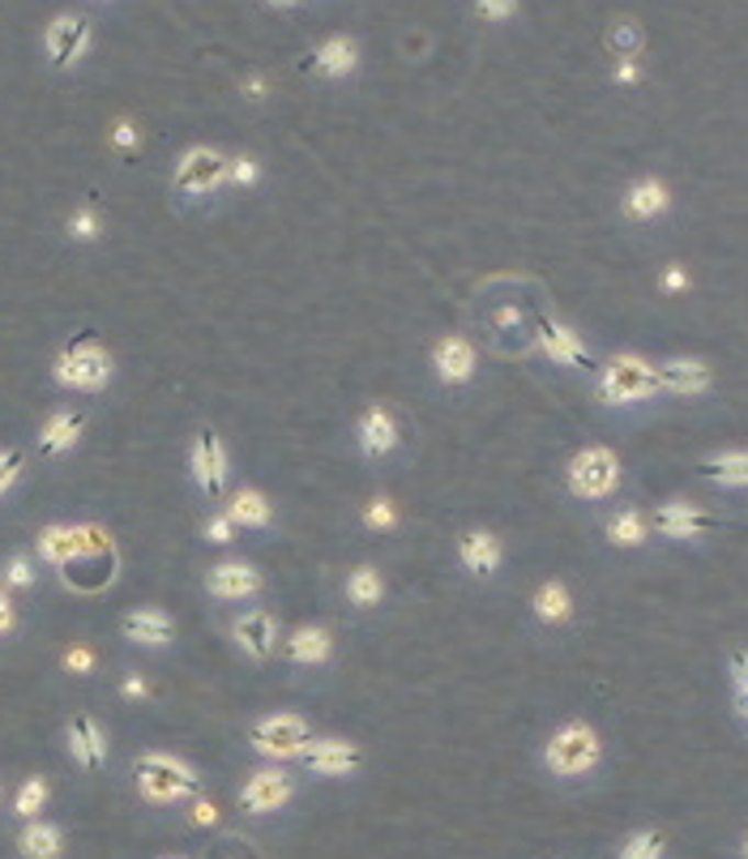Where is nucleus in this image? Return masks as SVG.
Returning <instances> with one entry per match:
<instances>
[{
	"mask_svg": "<svg viewBox=\"0 0 748 859\" xmlns=\"http://www.w3.org/2000/svg\"><path fill=\"white\" fill-rule=\"evenodd\" d=\"M133 779H137L142 800H150V804H176V800H189L198 791L193 766H185L171 752H142L133 761Z\"/></svg>",
	"mask_w": 748,
	"mask_h": 859,
	"instance_id": "obj_1",
	"label": "nucleus"
},
{
	"mask_svg": "<svg viewBox=\"0 0 748 859\" xmlns=\"http://www.w3.org/2000/svg\"><path fill=\"white\" fill-rule=\"evenodd\" d=\"M52 377H56V386H65V390L99 393L108 381H112V355L103 352L99 338L86 334V338H74L65 352L56 355Z\"/></svg>",
	"mask_w": 748,
	"mask_h": 859,
	"instance_id": "obj_2",
	"label": "nucleus"
},
{
	"mask_svg": "<svg viewBox=\"0 0 748 859\" xmlns=\"http://www.w3.org/2000/svg\"><path fill=\"white\" fill-rule=\"evenodd\" d=\"M659 393V372L655 364H646L641 355H616L603 377H599V398L607 406H629V402H646Z\"/></svg>",
	"mask_w": 748,
	"mask_h": 859,
	"instance_id": "obj_3",
	"label": "nucleus"
},
{
	"mask_svg": "<svg viewBox=\"0 0 748 859\" xmlns=\"http://www.w3.org/2000/svg\"><path fill=\"white\" fill-rule=\"evenodd\" d=\"M544 761H548L551 774H560V779H573V774L594 770V761H599V736H594V727H587V723L560 727L548 740Z\"/></svg>",
	"mask_w": 748,
	"mask_h": 859,
	"instance_id": "obj_4",
	"label": "nucleus"
},
{
	"mask_svg": "<svg viewBox=\"0 0 748 859\" xmlns=\"http://www.w3.org/2000/svg\"><path fill=\"white\" fill-rule=\"evenodd\" d=\"M227 167L232 158L214 146H193L176 158V171H171V189L185 197H205L214 193L223 180H227Z\"/></svg>",
	"mask_w": 748,
	"mask_h": 859,
	"instance_id": "obj_5",
	"label": "nucleus"
},
{
	"mask_svg": "<svg viewBox=\"0 0 748 859\" xmlns=\"http://www.w3.org/2000/svg\"><path fill=\"white\" fill-rule=\"evenodd\" d=\"M616 483H621V462H616V454L603 449V445L582 449V454L569 462V488H573L578 497H587V501L612 497Z\"/></svg>",
	"mask_w": 748,
	"mask_h": 859,
	"instance_id": "obj_6",
	"label": "nucleus"
},
{
	"mask_svg": "<svg viewBox=\"0 0 748 859\" xmlns=\"http://www.w3.org/2000/svg\"><path fill=\"white\" fill-rule=\"evenodd\" d=\"M90 43H94V26H90L86 18H78V13H60V18H52L47 31H43L47 60H52L56 69H74V65H81V56L90 52Z\"/></svg>",
	"mask_w": 748,
	"mask_h": 859,
	"instance_id": "obj_7",
	"label": "nucleus"
},
{
	"mask_svg": "<svg viewBox=\"0 0 748 859\" xmlns=\"http://www.w3.org/2000/svg\"><path fill=\"white\" fill-rule=\"evenodd\" d=\"M313 740L309 736V723L300 714H270L253 727V748L261 757H275V761H287V757H300L304 744Z\"/></svg>",
	"mask_w": 748,
	"mask_h": 859,
	"instance_id": "obj_8",
	"label": "nucleus"
},
{
	"mask_svg": "<svg viewBox=\"0 0 748 859\" xmlns=\"http://www.w3.org/2000/svg\"><path fill=\"white\" fill-rule=\"evenodd\" d=\"M189 467H193V479L205 497H219L223 483H227V445L219 440L214 428H201L198 440H193V454H189Z\"/></svg>",
	"mask_w": 748,
	"mask_h": 859,
	"instance_id": "obj_9",
	"label": "nucleus"
},
{
	"mask_svg": "<svg viewBox=\"0 0 748 859\" xmlns=\"http://www.w3.org/2000/svg\"><path fill=\"white\" fill-rule=\"evenodd\" d=\"M535 343L544 347L548 359L565 364V368H591V352L578 343V334L569 325H560L556 316L535 313Z\"/></svg>",
	"mask_w": 748,
	"mask_h": 859,
	"instance_id": "obj_10",
	"label": "nucleus"
},
{
	"mask_svg": "<svg viewBox=\"0 0 748 859\" xmlns=\"http://www.w3.org/2000/svg\"><path fill=\"white\" fill-rule=\"evenodd\" d=\"M300 757H304V766L313 774H330V779H347V774H355L364 766V752L351 740H330V736L325 740H309Z\"/></svg>",
	"mask_w": 748,
	"mask_h": 859,
	"instance_id": "obj_11",
	"label": "nucleus"
},
{
	"mask_svg": "<svg viewBox=\"0 0 748 859\" xmlns=\"http://www.w3.org/2000/svg\"><path fill=\"white\" fill-rule=\"evenodd\" d=\"M205 590L223 603L232 599H253L261 590V569H253L248 560H223V565H210L205 573Z\"/></svg>",
	"mask_w": 748,
	"mask_h": 859,
	"instance_id": "obj_12",
	"label": "nucleus"
},
{
	"mask_svg": "<svg viewBox=\"0 0 748 859\" xmlns=\"http://www.w3.org/2000/svg\"><path fill=\"white\" fill-rule=\"evenodd\" d=\"M291 800V779H287V770H257V774H248V782L239 787V804L248 808V813H275Z\"/></svg>",
	"mask_w": 748,
	"mask_h": 859,
	"instance_id": "obj_13",
	"label": "nucleus"
},
{
	"mask_svg": "<svg viewBox=\"0 0 748 859\" xmlns=\"http://www.w3.org/2000/svg\"><path fill=\"white\" fill-rule=\"evenodd\" d=\"M232 637H236V646L248 659H270L278 646V621L270 612L253 607V612H244L236 625H232Z\"/></svg>",
	"mask_w": 748,
	"mask_h": 859,
	"instance_id": "obj_14",
	"label": "nucleus"
},
{
	"mask_svg": "<svg viewBox=\"0 0 748 859\" xmlns=\"http://www.w3.org/2000/svg\"><path fill=\"white\" fill-rule=\"evenodd\" d=\"M359 449L368 458H386V454L398 449V420L386 402H372L364 411V420H359Z\"/></svg>",
	"mask_w": 748,
	"mask_h": 859,
	"instance_id": "obj_15",
	"label": "nucleus"
},
{
	"mask_svg": "<svg viewBox=\"0 0 748 859\" xmlns=\"http://www.w3.org/2000/svg\"><path fill=\"white\" fill-rule=\"evenodd\" d=\"M433 368L445 386H462L475 377V347L462 334H445L433 352Z\"/></svg>",
	"mask_w": 748,
	"mask_h": 859,
	"instance_id": "obj_16",
	"label": "nucleus"
},
{
	"mask_svg": "<svg viewBox=\"0 0 748 859\" xmlns=\"http://www.w3.org/2000/svg\"><path fill=\"white\" fill-rule=\"evenodd\" d=\"M69 752L81 770H103L108 766V740H103V727L90 718V714H74L69 718Z\"/></svg>",
	"mask_w": 748,
	"mask_h": 859,
	"instance_id": "obj_17",
	"label": "nucleus"
},
{
	"mask_svg": "<svg viewBox=\"0 0 748 859\" xmlns=\"http://www.w3.org/2000/svg\"><path fill=\"white\" fill-rule=\"evenodd\" d=\"M120 633H124L133 646H171L176 625H171V616L158 612V607H137V612H129V616L120 621Z\"/></svg>",
	"mask_w": 748,
	"mask_h": 859,
	"instance_id": "obj_18",
	"label": "nucleus"
},
{
	"mask_svg": "<svg viewBox=\"0 0 748 859\" xmlns=\"http://www.w3.org/2000/svg\"><path fill=\"white\" fill-rule=\"evenodd\" d=\"M655 372H659V390L680 393V398L710 390V368L702 359H668V364H655Z\"/></svg>",
	"mask_w": 748,
	"mask_h": 859,
	"instance_id": "obj_19",
	"label": "nucleus"
},
{
	"mask_svg": "<svg viewBox=\"0 0 748 859\" xmlns=\"http://www.w3.org/2000/svg\"><path fill=\"white\" fill-rule=\"evenodd\" d=\"M81 432H86V411H74V406H65V411H56V415H47V424L40 432V449L47 458H56V454H69L74 445L81 440Z\"/></svg>",
	"mask_w": 748,
	"mask_h": 859,
	"instance_id": "obj_20",
	"label": "nucleus"
},
{
	"mask_svg": "<svg viewBox=\"0 0 748 859\" xmlns=\"http://www.w3.org/2000/svg\"><path fill=\"white\" fill-rule=\"evenodd\" d=\"M458 560H462V569H471L475 578H488L501 565V539L492 531H467L458 539Z\"/></svg>",
	"mask_w": 748,
	"mask_h": 859,
	"instance_id": "obj_21",
	"label": "nucleus"
},
{
	"mask_svg": "<svg viewBox=\"0 0 748 859\" xmlns=\"http://www.w3.org/2000/svg\"><path fill=\"white\" fill-rule=\"evenodd\" d=\"M309 65H313L316 74H325V78H347V74H355V65H359V47H355L351 35H330L325 43H316Z\"/></svg>",
	"mask_w": 748,
	"mask_h": 859,
	"instance_id": "obj_22",
	"label": "nucleus"
},
{
	"mask_svg": "<svg viewBox=\"0 0 748 859\" xmlns=\"http://www.w3.org/2000/svg\"><path fill=\"white\" fill-rule=\"evenodd\" d=\"M714 526V517L693 505H663L655 509V531L668 535V539H693V535H706Z\"/></svg>",
	"mask_w": 748,
	"mask_h": 859,
	"instance_id": "obj_23",
	"label": "nucleus"
},
{
	"mask_svg": "<svg viewBox=\"0 0 748 859\" xmlns=\"http://www.w3.org/2000/svg\"><path fill=\"white\" fill-rule=\"evenodd\" d=\"M287 655H291V663L321 667V663H330V655H334V637H330V628L304 625V628H295V633H291Z\"/></svg>",
	"mask_w": 748,
	"mask_h": 859,
	"instance_id": "obj_24",
	"label": "nucleus"
},
{
	"mask_svg": "<svg viewBox=\"0 0 748 859\" xmlns=\"http://www.w3.org/2000/svg\"><path fill=\"white\" fill-rule=\"evenodd\" d=\"M18 851H22V859H56L65 851V834L52 821H31L18 838Z\"/></svg>",
	"mask_w": 748,
	"mask_h": 859,
	"instance_id": "obj_25",
	"label": "nucleus"
},
{
	"mask_svg": "<svg viewBox=\"0 0 748 859\" xmlns=\"http://www.w3.org/2000/svg\"><path fill=\"white\" fill-rule=\"evenodd\" d=\"M671 193L663 189V180H637L629 193H625V214L629 219H655L668 210Z\"/></svg>",
	"mask_w": 748,
	"mask_h": 859,
	"instance_id": "obj_26",
	"label": "nucleus"
},
{
	"mask_svg": "<svg viewBox=\"0 0 748 859\" xmlns=\"http://www.w3.org/2000/svg\"><path fill=\"white\" fill-rule=\"evenodd\" d=\"M227 517H232L236 526L261 531V526H270V501H266L257 488H239L236 497H232V505H227Z\"/></svg>",
	"mask_w": 748,
	"mask_h": 859,
	"instance_id": "obj_27",
	"label": "nucleus"
},
{
	"mask_svg": "<svg viewBox=\"0 0 748 859\" xmlns=\"http://www.w3.org/2000/svg\"><path fill=\"white\" fill-rule=\"evenodd\" d=\"M40 556L52 565V569H65V565L78 556V531H74V526H43Z\"/></svg>",
	"mask_w": 748,
	"mask_h": 859,
	"instance_id": "obj_28",
	"label": "nucleus"
},
{
	"mask_svg": "<svg viewBox=\"0 0 748 859\" xmlns=\"http://www.w3.org/2000/svg\"><path fill=\"white\" fill-rule=\"evenodd\" d=\"M347 599H351L355 607H377L386 599V578L372 565H359V569H351V578H347Z\"/></svg>",
	"mask_w": 748,
	"mask_h": 859,
	"instance_id": "obj_29",
	"label": "nucleus"
},
{
	"mask_svg": "<svg viewBox=\"0 0 748 859\" xmlns=\"http://www.w3.org/2000/svg\"><path fill=\"white\" fill-rule=\"evenodd\" d=\"M569 612H573V599H569V590L560 582H548V587L535 590V616L539 621L556 625V621H569Z\"/></svg>",
	"mask_w": 748,
	"mask_h": 859,
	"instance_id": "obj_30",
	"label": "nucleus"
},
{
	"mask_svg": "<svg viewBox=\"0 0 748 859\" xmlns=\"http://www.w3.org/2000/svg\"><path fill=\"white\" fill-rule=\"evenodd\" d=\"M706 479L714 483H727V488H736V483H748V454L740 449H732V454H718V458H710L706 467H702Z\"/></svg>",
	"mask_w": 748,
	"mask_h": 859,
	"instance_id": "obj_31",
	"label": "nucleus"
},
{
	"mask_svg": "<svg viewBox=\"0 0 748 859\" xmlns=\"http://www.w3.org/2000/svg\"><path fill=\"white\" fill-rule=\"evenodd\" d=\"M607 539L616 547H637L646 539V517L637 509H621L612 522H607Z\"/></svg>",
	"mask_w": 748,
	"mask_h": 859,
	"instance_id": "obj_32",
	"label": "nucleus"
},
{
	"mask_svg": "<svg viewBox=\"0 0 748 859\" xmlns=\"http://www.w3.org/2000/svg\"><path fill=\"white\" fill-rule=\"evenodd\" d=\"M607 47H612L616 60H637L641 47H646V35H641L637 22H616V26L607 31Z\"/></svg>",
	"mask_w": 748,
	"mask_h": 859,
	"instance_id": "obj_33",
	"label": "nucleus"
},
{
	"mask_svg": "<svg viewBox=\"0 0 748 859\" xmlns=\"http://www.w3.org/2000/svg\"><path fill=\"white\" fill-rule=\"evenodd\" d=\"M47 795H52V787H47V779H26L22 787H18V800H13V813L18 817H26V821H35L43 813V804H47Z\"/></svg>",
	"mask_w": 748,
	"mask_h": 859,
	"instance_id": "obj_34",
	"label": "nucleus"
},
{
	"mask_svg": "<svg viewBox=\"0 0 748 859\" xmlns=\"http://www.w3.org/2000/svg\"><path fill=\"white\" fill-rule=\"evenodd\" d=\"M663 856V834L659 829H641L621 847V859H659Z\"/></svg>",
	"mask_w": 748,
	"mask_h": 859,
	"instance_id": "obj_35",
	"label": "nucleus"
},
{
	"mask_svg": "<svg viewBox=\"0 0 748 859\" xmlns=\"http://www.w3.org/2000/svg\"><path fill=\"white\" fill-rule=\"evenodd\" d=\"M364 526H372V531H390V526H398V509L390 505V497H377V501L364 505Z\"/></svg>",
	"mask_w": 748,
	"mask_h": 859,
	"instance_id": "obj_36",
	"label": "nucleus"
},
{
	"mask_svg": "<svg viewBox=\"0 0 748 859\" xmlns=\"http://www.w3.org/2000/svg\"><path fill=\"white\" fill-rule=\"evenodd\" d=\"M35 587V569L26 556H9L4 560V590H26Z\"/></svg>",
	"mask_w": 748,
	"mask_h": 859,
	"instance_id": "obj_37",
	"label": "nucleus"
},
{
	"mask_svg": "<svg viewBox=\"0 0 748 859\" xmlns=\"http://www.w3.org/2000/svg\"><path fill=\"white\" fill-rule=\"evenodd\" d=\"M227 180L239 185V189H253V185L261 180V163H257V158H248V155H236L232 158V167H227Z\"/></svg>",
	"mask_w": 748,
	"mask_h": 859,
	"instance_id": "obj_38",
	"label": "nucleus"
},
{
	"mask_svg": "<svg viewBox=\"0 0 748 859\" xmlns=\"http://www.w3.org/2000/svg\"><path fill=\"white\" fill-rule=\"evenodd\" d=\"M22 467H26L22 449H0V497L22 479Z\"/></svg>",
	"mask_w": 748,
	"mask_h": 859,
	"instance_id": "obj_39",
	"label": "nucleus"
},
{
	"mask_svg": "<svg viewBox=\"0 0 748 859\" xmlns=\"http://www.w3.org/2000/svg\"><path fill=\"white\" fill-rule=\"evenodd\" d=\"M475 13L483 22H510L517 13V0H475Z\"/></svg>",
	"mask_w": 748,
	"mask_h": 859,
	"instance_id": "obj_40",
	"label": "nucleus"
},
{
	"mask_svg": "<svg viewBox=\"0 0 748 859\" xmlns=\"http://www.w3.org/2000/svg\"><path fill=\"white\" fill-rule=\"evenodd\" d=\"M732 680H736V702L748 714V650H736L732 655Z\"/></svg>",
	"mask_w": 748,
	"mask_h": 859,
	"instance_id": "obj_41",
	"label": "nucleus"
},
{
	"mask_svg": "<svg viewBox=\"0 0 748 859\" xmlns=\"http://www.w3.org/2000/svg\"><path fill=\"white\" fill-rule=\"evenodd\" d=\"M205 539H210V544H232V539H236V522H232L227 513H214V517L205 522Z\"/></svg>",
	"mask_w": 748,
	"mask_h": 859,
	"instance_id": "obj_42",
	"label": "nucleus"
},
{
	"mask_svg": "<svg viewBox=\"0 0 748 859\" xmlns=\"http://www.w3.org/2000/svg\"><path fill=\"white\" fill-rule=\"evenodd\" d=\"M69 235H74V239H94V235H99V214H94V210H78V214L69 219Z\"/></svg>",
	"mask_w": 748,
	"mask_h": 859,
	"instance_id": "obj_43",
	"label": "nucleus"
},
{
	"mask_svg": "<svg viewBox=\"0 0 748 859\" xmlns=\"http://www.w3.org/2000/svg\"><path fill=\"white\" fill-rule=\"evenodd\" d=\"M65 667H69L74 676H90V671H94V650H90V646H69V650H65Z\"/></svg>",
	"mask_w": 748,
	"mask_h": 859,
	"instance_id": "obj_44",
	"label": "nucleus"
},
{
	"mask_svg": "<svg viewBox=\"0 0 748 859\" xmlns=\"http://www.w3.org/2000/svg\"><path fill=\"white\" fill-rule=\"evenodd\" d=\"M13 625H18V607H13V594L0 587V637H4V633H13Z\"/></svg>",
	"mask_w": 748,
	"mask_h": 859,
	"instance_id": "obj_45",
	"label": "nucleus"
},
{
	"mask_svg": "<svg viewBox=\"0 0 748 859\" xmlns=\"http://www.w3.org/2000/svg\"><path fill=\"white\" fill-rule=\"evenodd\" d=\"M112 142H116L120 150H133V146H137V129H133V120H116Z\"/></svg>",
	"mask_w": 748,
	"mask_h": 859,
	"instance_id": "obj_46",
	"label": "nucleus"
},
{
	"mask_svg": "<svg viewBox=\"0 0 748 859\" xmlns=\"http://www.w3.org/2000/svg\"><path fill=\"white\" fill-rule=\"evenodd\" d=\"M616 81L621 86H637L641 81V65L637 60H616Z\"/></svg>",
	"mask_w": 748,
	"mask_h": 859,
	"instance_id": "obj_47",
	"label": "nucleus"
},
{
	"mask_svg": "<svg viewBox=\"0 0 748 859\" xmlns=\"http://www.w3.org/2000/svg\"><path fill=\"white\" fill-rule=\"evenodd\" d=\"M120 693H124V698H133V702H137V698H146V693H150V684H146V680H142V676H124V684H120Z\"/></svg>",
	"mask_w": 748,
	"mask_h": 859,
	"instance_id": "obj_48",
	"label": "nucleus"
},
{
	"mask_svg": "<svg viewBox=\"0 0 748 859\" xmlns=\"http://www.w3.org/2000/svg\"><path fill=\"white\" fill-rule=\"evenodd\" d=\"M193 821H198V825H214V821H219V808H214L210 800H198V804H193Z\"/></svg>",
	"mask_w": 748,
	"mask_h": 859,
	"instance_id": "obj_49",
	"label": "nucleus"
},
{
	"mask_svg": "<svg viewBox=\"0 0 748 859\" xmlns=\"http://www.w3.org/2000/svg\"><path fill=\"white\" fill-rule=\"evenodd\" d=\"M270 94V81L266 78H248L244 81V99H266Z\"/></svg>",
	"mask_w": 748,
	"mask_h": 859,
	"instance_id": "obj_50",
	"label": "nucleus"
},
{
	"mask_svg": "<svg viewBox=\"0 0 748 859\" xmlns=\"http://www.w3.org/2000/svg\"><path fill=\"white\" fill-rule=\"evenodd\" d=\"M663 287H668V291H684V287H689V278H684V270H668L663 274Z\"/></svg>",
	"mask_w": 748,
	"mask_h": 859,
	"instance_id": "obj_51",
	"label": "nucleus"
},
{
	"mask_svg": "<svg viewBox=\"0 0 748 859\" xmlns=\"http://www.w3.org/2000/svg\"><path fill=\"white\" fill-rule=\"evenodd\" d=\"M266 4H275V9H291V4H300V0H266Z\"/></svg>",
	"mask_w": 748,
	"mask_h": 859,
	"instance_id": "obj_52",
	"label": "nucleus"
},
{
	"mask_svg": "<svg viewBox=\"0 0 748 859\" xmlns=\"http://www.w3.org/2000/svg\"><path fill=\"white\" fill-rule=\"evenodd\" d=\"M745 856H748V843H745Z\"/></svg>",
	"mask_w": 748,
	"mask_h": 859,
	"instance_id": "obj_53",
	"label": "nucleus"
},
{
	"mask_svg": "<svg viewBox=\"0 0 748 859\" xmlns=\"http://www.w3.org/2000/svg\"><path fill=\"white\" fill-rule=\"evenodd\" d=\"M171 859H185V856H171Z\"/></svg>",
	"mask_w": 748,
	"mask_h": 859,
	"instance_id": "obj_54",
	"label": "nucleus"
}]
</instances>
